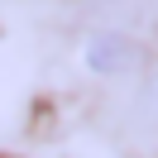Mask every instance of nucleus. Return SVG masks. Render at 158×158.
<instances>
[{"label": "nucleus", "mask_w": 158, "mask_h": 158, "mask_svg": "<svg viewBox=\"0 0 158 158\" xmlns=\"http://www.w3.org/2000/svg\"><path fill=\"white\" fill-rule=\"evenodd\" d=\"M148 106H153V110H158V81H153V91H148Z\"/></svg>", "instance_id": "obj_2"}, {"label": "nucleus", "mask_w": 158, "mask_h": 158, "mask_svg": "<svg viewBox=\"0 0 158 158\" xmlns=\"http://www.w3.org/2000/svg\"><path fill=\"white\" fill-rule=\"evenodd\" d=\"M86 58H91L96 72H129L134 67V43H129L125 34H96Z\"/></svg>", "instance_id": "obj_1"}]
</instances>
